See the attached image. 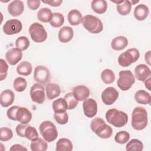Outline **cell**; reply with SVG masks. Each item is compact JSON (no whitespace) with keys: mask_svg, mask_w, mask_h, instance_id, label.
I'll list each match as a JSON object with an SVG mask.
<instances>
[{"mask_svg":"<svg viewBox=\"0 0 151 151\" xmlns=\"http://www.w3.org/2000/svg\"><path fill=\"white\" fill-rule=\"evenodd\" d=\"M147 113L146 110L142 107H136L132 114V126L136 130L144 129L147 124Z\"/></svg>","mask_w":151,"mask_h":151,"instance_id":"1","label":"cell"},{"mask_svg":"<svg viewBox=\"0 0 151 151\" xmlns=\"http://www.w3.org/2000/svg\"><path fill=\"white\" fill-rule=\"evenodd\" d=\"M90 127L91 130L101 139L110 138L113 133L112 128L100 117H95L91 121Z\"/></svg>","mask_w":151,"mask_h":151,"instance_id":"2","label":"cell"},{"mask_svg":"<svg viewBox=\"0 0 151 151\" xmlns=\"http://www.w3.org/2000/svg\"><path fill=\"white\" fill-rule=\"evenodd\" d=\"M105 117L107 122L116 127H122L128 122L127 114L116 109H110L107 110Z\"/></svg>","mask_w":151,"mask_h":151,"instance_id":"3","label":"cell"},{"mask_svg":"<svg viewBox=\"0 0 151 151\" xmlns=\"http://www.w3.org/2000/svg\"><path fill=\"white\" fill-rule=\"evenodd\" d=\"M82 24L86 29L92 34H98L103 29L102 21L97 17L86 15L82 19Z\"/></svg>","mask_w":151,"mask_h":151,"instance_id":"4","label":"cell"},{"mask_svg":"<svg viewBox=\"0 0 151 151\" xmlns=\"http://www.w3.org/2000/svg\"><path fill=\"white\" fill-rule=\"evenodd\" d=\"M39 129L43 139L47 142H53L58 136L56 126L51 121L42 122L40 125Z\"/></svg>","mask_w":151,"mask_h":151,"instance_id":"5","label":"cell"},{"mask_svg":"<svg viewBox=\"0 0 151 151\" xmlns=\"http://www.w3.org/2000/svg\"><path fill=\"white\" fill-rule=\"evenodd\" d=\"M140 57L139 51L134 48H130L119 55V64L123 67H128L138 60Z\"/></svg>","mask_w":151,"mask_h":151,"instance_id":"6","label":"cell"},{"mask_svg":"<svg viewBox=\"0 0 151 151\" xmlns=\"http://www.w3.org/2000/svg\"><path fill=\"white\" fill-rule=\"evenodd\" d=\"M29 33L32 40L37 43L45 41L48 35L44 26L38 22H34L29 26Z\"/></svg>","mask_w":151,"mask_h":151,"instance_id":"7","label":"cell"},{"mask_svg":"<svg viewBox=\"0 0 151 151\" xmlns=\"http://www.w3.org/2000/svg\"><path fill=\"white\" fill-rule=\"evenodd\" d=\"M119 78L117 81L119 88L122 91L129 90L135 82L134 77L130 70H123L119 73Z\"/></svg>","mask_w":151,"mask_h":151,"instance_id":"8","label":"cell"},{"mask_svg":"<svg viewBox=\"0 0 151 151\" xmlns=\"http://www.w3.org/2000/svg\"><path fill=\"white\" fill-rule=\"evenodd\" d=\"M34 78L38 83L47 84L51 80L50 72L47 67L43 65H38L34 69Z\"/></svg>","mask_w":151,"mask_h":151,"instance_id":"9","label":"cell"},{"mask_svg":"<svg viewBox=\"0 0 151 151\" xmlns=\"http://www.w3.org/2000/svg\"><path fill=\"white\" fill-rule=\"evenodd\" d=\"M30 96L32 100L38 104H42L45 100V89L40 83L34 84L30 89Z\"/></svg>","mask_w":151,"mask_h":151,"instance_id":"10","label":"cell"},{"mask_svg":"<svg viewBox=\"0 0 151 151\" xmlns=\"http://www.w3.org/2000/svg\"><path fill=\"white\" fill-rule=\"evenodd\" d=\"M22 28V22L17 19L8 20L3 26V31L6 35H14L21 32Z\"/></svg>","mask_w":151,"mask_h":151,"instance_id":"11","label":"cell"},{"mask_svg":"<svg viewBox=\"0 0 151 151\" xmlns=\"http://www.w3.org/2000/svg\"><path fill=\"white\" fill-rule=\"evenodd\" d=\"M101 97L104 104L110 106L113 104L118 99L119 92L115 88L109 87L103 91Z\"/></svg>","mask_w":151,"mask_h":151,"instance_id":"12","label":"cell"},{"mask_svg":"<svg viewBox=\"0 0 151 151\" xmlns=\"http://www.w3.org/2000/svg\"><path fill=\"white\" fill-rule=\"evenodd\" d=\"M83 109L84 115L87 117L92 118L97 114V103L92 98L87 99L83 103Z\"/></svg>","mask_w":151,"mask_h":151,"instance_id":"13","label":"cell"},{"mask_svg":"<svg viewBox=\"0 0 151 151\" xmlns=\"http://www.w3.org/2000/svg\"><path fill=\"white\" fill-rule=\"evenodd\" d=\"M22 58V52L18 48H12L5 54V59L11 65H16Z\"/></svg>","mask_w":151,"mask_h":151,"instance_id":"14","label":"cell"},{"mask_svg":"<svg viewBox=\"0 0 151 151\" xmlns=\"http://www.w3.org/2000/svg\"><path fill=\"white\" fill-rule=\"evenodd\" d=\"M150 70L146 64H139L134 68V76L139 81H145L150 76Z\"/></svg>","mask_w":151,"mask_h":151,"instance_id":"15","label":"cell"},{"mask_svg":"<svg viewBox=\"0 0 151 151\" xmlns=\"http://www.w3.org/2000/svg\"><path fill=\"white\" fill-rule=\"evenodd\" d=\"M24 10V5L21 1H12L8 5V11L13 17H17L22 14Z\"/></svg>","mask_w":151,"mask_h":151,"instance_id":"16","label":"cell"},{"mask_svg":"<svg viewBox=\"0 0 151 151\" xmlns=\"http://www.w3.org/2000/svg\"><path fill=\"white\" fill-rule=\"evenodd\" d=\"M72 93L74 97L78 101H84L88 97L90 91L87 86L80 85L74 87Z\"/></svg>","mask_w":151,"mask_h":151,"instance_id":"17","label":"cell"},{"mask_svg":"<svg viewBox=\"0 0 151 151\" xmlns=\"http://www.w3.org/2000/svg\"><path fill=\"white\" fill-rule=\"evenodd\" d=\"M74 36V31L71 27L64 26L60 29L58 34L59 41L62 43H66L70 41Z\"/></svg>","mask_w":151,"mask_h":151,"instance_id":"18","label":"cell"},{"mask_svg":"<svg viewBox=\"0 0 151 151\" xmlns=\"http://www.w3.org/2000/svg\"><path fill=\"white\" fill-rule=\"evenodd\" d=\"M15 99L14 92L9 89L2 91L0 95V104L4 107H8L11 105Z\"/></svg>","mask_w":151,"mask_h":151,"instance_id":"19","label":"cell"},{"mask_svg":"<svg viewBox=\"0 0 151 151\" xmlns=\"http://www.w3.org/2000/svg\"><path fill=\"white\" fill-rule=\"evenodd\" d=\"M17 121L23 124H28L32 119V114L31 111L26 107H19L17 115Z\"/></svg>","mask_w":151,"mask_h":151,"instance_id":"20","label":"cell"},{"mask_svg":"<svg viewBox=\"0 0 151 151\" xmlns=\"http://www.w3.org/2000/svg\"><path fill=\"white\" fill-rule=\"evenodd\" d=\"M149 8L145 4H139L135 7L133 12L135 18L138 21H143L148 17Z\"/></svg>","mask_w":151,"mask_h":151,"instance_id":"21","label":"cell"},{"mask_svg":"<svg viewBox=\"0 0 151 151\" xmlns=\"http://www.w3.org/2000/svg\"><path fill=\"white\" fill-rule=\"evenodd\" d=\"M46 94L48 99L52 100L60 95L61 89L58 84L48 83L45 86Z\"/></svg>","mask_w":151,"mask_h":151,"instance_id":"22","label":"cell"},{"mask_svg":"<svg viewBox=\"0 0 151 151\" xmlns=\"http://www.w3.org/2000/svg\"><path fill=\"white\" fill-rule=\"evenodd\" d=\"M128 40L124 36H118L114 38L111 42L112 49L116 51H120L125 48L128 45Z\"/></svg>","mask_w":151,"mask_h":151,"instance_id":"23","label":"cell"},{"mask_svg":"<svg viewBox=\"0 0 151 151\" xmlns=\"http://www.w3.org/2000/svg\"><path fill=\"white\" fill-rule=\"evenodd\" d=\"M68 21L71 25L76 26L81 24L83 19L81 13L77 9L71 10L67 15Z\"/></svg>","mask_w":151,"mask_h":151,"instance_id":"24","label":"cell"},{"mask_svg":"<svg viewBox=\"0 0 151 151\" xmlns=\"http://www.w3.org/2000/svg\"><path fill=\"white\" fill-rule=\"evenodd\" d=\"M135 101L139 104H148L151 102L150 94L143 90H139L134 94Z\"/></svg>","mask_w":151,"mask_h":151,"instance_id":"25","label":"cell"},{"mask_svg":"<svg viewBox=\"0 0 151 151\" xmlns=\"http://www.w3.org/2000/svg\"><path fill=\"white\" fill-rule=\"evenodd\" d=\"M91 9L98 14H104L107 9V3L104 0H93L91 4Z\"/></svg>","mask_w":151,"mask_h":151,"instance_id":"26","label":"cell"},{"mask_svg":"<svg viewBox=\"0 0 151 151\" xmlns=\"http://www.w3.org/2000/svg\"><path fill=\"white\" fill-rule=\"evenodd\" d=\"M32 67L30 63L27 61L21 62L17 67V72L19 75L28 76L32 73Z\"/></svg>","mask_w":151,"mask_h":151,"instance_id":"27","label":"cell"},{"mask_svg":"<svg viewBox=\"0 0 151 151\" xmlns=\"http://www.w3.org/2000/svg\"><path fill=\"white\" fill-rule=\"evenodd\" d=\"M73 148V143L70 140L67 138H61L56 143L55 150L57 151H71Z\"/></svg>","mask_w":151,"mask_h":151,"instance_id":"28","label":"cell"},{"mask_svg":"<svg viewBox=\"0 0 151 151\" xmlns=\"http://www.w3.org/2000/svg\"><path fill=\"white\" fill-rule=\"evenodd\" d=\"M53 14L50 9L48 8H42L37 12V18L39 21L42 22H48L51 21Z\"/></svg>","mask_w":151,"mask_h":151,"instance_id":"29","label":"cell"},{"mask_svg":"<svg viewBox=\"0 0 151 151\" xmlns=\"http://www.w3.org/2000/svg\"><path fill=\"white\" fill-rule=\"evenodd\" d=\"M116 8L117 12L121 15H128L132 9V4L130 1H121L120 3L116 5Z\"/></svg>","mask_w":151,"mask_h":151,"instance_id":"30","label":"cell"},{"mask_svg":"<svg viewBox=\"0 0 151 151\" xmlns=\"http://www.w3.org/2000/svg\"><path fill=\"white\" fill-rule=\"evenodd\" d=\"M48 145L47 141L40 137L31 141L30 145L31 150L32 151H45Z\"/></svg>","mask_w":151,"mask_h":151,"instance_id":"31","label":"cell"},{"mask_svg":"<svg viewBox=\"0 0 151 151\" xmlns=\"http://www.w3.org/2000/svg\"><path fill=\"white\" fill-rule=\"evenodd\" d=\"M52 107L54 113L64 112L68 110L67 104L64 97L55 100L52 104Z\"/></svg>","mask_w":151,"mask_h":151,"instance_id":"32","label":"cell"},{"mask_svg":"<svg viewBox=\"0 0 151 151\" xmlns=\"http://www.w3.org/2000/svg\"><path fill=\"white\" fill-rule=\"evenodd\" d=\"M101 78L105 84H111L115 80V75L111 70L106 68L101 72Z\"/></svg>","mask_w":151,"mask_h":151,"instance_id":"33","label":"cell"},{"mask_svg":"<svg viewBox=\"0 0 151 151\" xmlns=\"http://www.w3.org/2000/svg\"><path fill=\"white\" fill-rule=\"evenodd\" d=\"M126 150L142 151L143 149V144L139 139H133L127 143L126 146Z\"/></svg>","mask_w":151,"mask_h":151,"instance_id":"34","label":"cell"},{"mask_svg":"<svg viewBox=\"0 0 151 151\" xmlns=\"http://www.w3.org/2000/svg\"><path fill=\"white\" fill-rule=\"evenodd\" d=\"M64 22V17L63 14L59 12L53 13V16L51 21H50V25L54 28H59Z\"/></svg>","mask_w":151,"mask_h":151,"instance_id":"35","label":"cell"},{"mask_svg":"<svg viewBox=\"0 0 151 151\" xmlns=\"http://www.w3.org/2000/svg\"><path fill=\"white\" fill-rule=\"evenodd\" d=\"M27 86L26 80L22 77L16 78L13 83V87L17 92L24 91Z\"/></svg>","mask_w":151,"mask_h":151,"instance_id":"36","label":"cell"},{"mask_svg":"<svg viewBox=\"0 0 151 151\" xmlns=\"http://www.w3.org/2000/svg\"><path fill=\"white\" fill-rule=\"evenodd\" d=\"M64 99L67 102L68 110H73L75 109L78 103V101L74 97L72 92L67 93L64 96Z\"/></svg>","mask_w":151,"mask_h":151,"instance_id":"37","label":"cell"},{"mask_svg":"<svg viewBox=\"0 0 151 151\" xmlns=\"http://www.w3.org/2000/svg\"><path fill=\"white\" fill-rule=\"evenodd\" d=\"M130 139V134L124 130L119 132L114 136V140L119 144H125Z\"/></svg>","mask_w":151,"mask_h":151,"instance_id":"38","label":"cell"},{"mask_svg":"<svg viewBox=\"0 0 151 151\" xmlns=\"http://www.w3.org/2000/svg\"><path fill=\"white\" fill-rule=\"evenodd\" d=\"M15 46L21 51H25L29 46V41L27 37L21 36L16 40Z\"/></svg>","mask_w":151,"mask_h":151,"instance_id":"39","label":"cell"},{"mask_svg":"<svg viewBox=\"0 0 151 151\" xmlns=\"http://www.w3.org/2000/svg\"><path fill=\"white\" fill-rule=\"evenodd\" d=\"M25 137L31 141H33L37 139L39 137V135L36 129L29 125L25 129Z\"/></svg>","mask_w":151,"mask_h":151,"instance_id":"40","label":"cell"},{"mask_svg":"<svg viewBox=\"0 0 151 151\" xmlns=\"http://www.w3.org/2000/svg\"><path fill=\"white\" fill-rule=\"evenodd\" d=\"M13 133L11 129L6 127H3L0 129V140L6 142L12 139Z\"/></svg>","mask_w":151,"mask_h":151,"instance_id":"41","label":"cell"},{"mask_svg":"<svg viewBox=\"0 0 151 151\" xmlns=\"http://www.w3.org/2000/svg\"><path fill=\"white\" fill-rule=\"evenodd\" d=\"M55 120L60 124H65L68 121V115L66 111L61 113H55L54 114Z\"/></svg>","mask_w":151,"mask_h":151,"instance_id":"42","label":"cell"},{"mask_svg":"<svg viewBox=\"0 0 151 151\" xmlns=\"http://www.w3.org/2000/svg\"><path fill=\"white\" fill-rule=\"evenodd\" d=\"M0 80L2 81L6 78L8 70V65L2 58L0 59Z\"/></svg>","mask_w":151,"mask_h":151,"instance_id":"43","label":"cell"},{"mask_svg":"<svg viewBox=\"0 0 151 151\" xmlns=\"http://www.w3.org/2000/svg\"><path fill=\"white\" fill-rule=\"evenodd\" d=\"M19 108V107L18 106H13L11 107L9 109H8V110L6 111L7 117L12 120L17 121L16 115H17V111Z\"/></svg>","mask_w":151,"mask_h":151,"instance_id":"44","label":"cell"},{"mask_svg":"<svg viewBox=\"0 0 151 151\" xmlns=\"http://www.w3.org/2000/svg\"><path fill=\"white\" fill-rule=\"evenodd\" d=\"M27 124L21 123L17 126L15 128V132L18 136L21 137H25V131L26 128L28 126Z\"/></svg>","mask_w":151,"mask_h":151,"instance_id":"45","label":"cell"},{"mask_svg":"<svg viewBox=\"0 0 151 151\" xmlns=\"http://www.w3.org/2000/svg\"><path fill=\"white\" fill-rule=\"evenodd\" d=\"M41 1L40 0H28L27 1V5L31 10H36L40 6Z\"/></svg>","mask_w":151,"mask_h":151,"instance_id":"46","label":"cell"},{"mask_svg":"<svg viewBox=\"0 0 151 151\" xmlns=\"http://www.w3.org/2000/svg\"><path fill=\"white\" fill-rule=\"evenodd\" d=\"M43 3L48 4L50 6L57 7L59 6L63 2L62 0H56V1H42Z\"/></svg>","mask_w":151,"mask_h":151,"instance_id":"47","label":"cell"},{"mask_svg":"<svg viewBox=\"0 0 151 151\" xmlns=\"http://www.w3.org/2000/svg\"><path fill=\"white\" fill-rule=\"evenodd\" d=\"M10 150H27V149L19 144H15L9 149Z\"/></svg>","mask_w":151,"mask_h":151,"instance_id":"48","label":"cell"},{"mask_svg":"<svg viewBox=\"0 0 151 151\" xmlns=\"http://www.w3.org/2000/svg\"><path fill=\"white\" fill-rule=\"evenodd\" d=\"M150 51H148L145 55V61L148 64V65H150Z\"/></svg>","mask_w":151,"mask_h":151,"instance_id":"49","label":"cell"},{"mask_svg":"<svg viewBox=\"0 0 151 151\" xmlns=\"http://www.w3.org/2000/svg\"><path fill=\"white\" fill-rule=\"evenodd\" d=\"M150 77H149L148 79H146L144 82H145V87L146 88H147L149 90H151L150 88Z\"/></svg>","mask_w":151,"mask_h":151,"instance_id":"50","label":"cell"},{"mask_svg":"<svg viewBox=\"0 0 151 151\" xmlns=\"http://www.w3.org/2000/svg\"><path fill=\"white\" fill-rule=\"evenodd\" d=\"M139 1H135V2H133V1H132V5H133V4H136V3H137V2H139Z\"/></svg>","mask_w":151,"mask_h":151,"instance_id":"51","label":"cell"}]
</instances>
